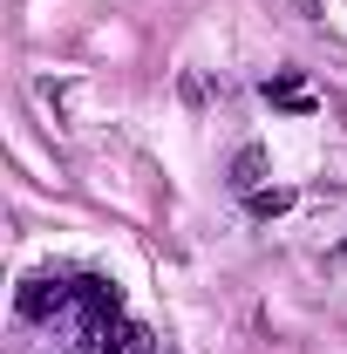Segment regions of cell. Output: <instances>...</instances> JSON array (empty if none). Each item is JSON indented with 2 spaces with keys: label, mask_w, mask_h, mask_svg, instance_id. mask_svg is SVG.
<instances>
[{
  "label": "cell",
  "mask_w": 347,
  "mask_h": 354,
  "mask_svg": "<svg viewBox=\"0 0 347 354\" xmlns=\"http://www.w3.org/2000/svg\"><path fill=\"white\" fill-rule=\"evenodd\" d=\"M150 354H164V348H150Z\"/></svg>",
  "instance_id": "3957f363"
},
{
  "label": "cell",
  "mask_w": 347,
  "mask_h": 354,
  "mask_svg": "<svg viewBox=\"0 0 347 354\" xmlns=\"http://www.w3.org/2000/svg\"><path fill=\"white\" fill-rule=\"evenodd\" d=\"M75 354H88V348H75Z\"/></svg>",
  "instance_id": "277c9868"
},
{
  "label": "cell",
  "mask_w": 347,
  "mask_h": 354,
  "mask_svg": "<svg viewBox=\"0 0 347 354\" xmlns=\"http://www.w3.org/2000/svg\"><path fill=\"white\" fill-rule=\"evenodd\" d=\"M75 307V279H28L21 286V313L28 320H68Z\"/></svg>",
  "instance_id": "6da1fadb"
},
{
  "label": "cell",
  "mask_w": 347,
  "mask_h": 354,
  "mask_svg": "<svg viewBox=\"0 0 347 354\" xmlns=\"http://www.w3.org/2000/svg\"><path fill=\"white\" fill-rule=\"evenodd\" d=\"M259 171H265L259 150H238V164H232V184H238V191H252V184H259Z\"/></svg>",
  "instance_id": "7a4b0ae2"
}]
</instances>
